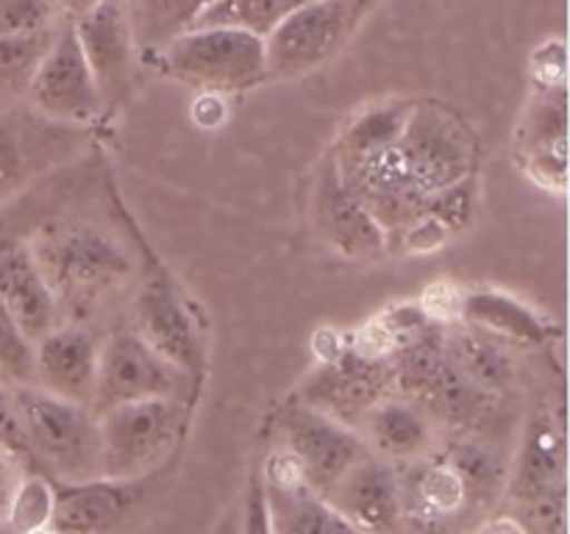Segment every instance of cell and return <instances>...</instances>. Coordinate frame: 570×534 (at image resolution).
Returning <instances> with one entry per match:
<instances>
[{
  "mask_svg": "<svg viewBox=\"0 0 570 534\" xmlns=\"http://www.w3.org/2000/svg\"><path fill=\"white\" fill-rule=\"evenodd\" d=\"M26 445L59 482L98 476V415L37 384H9Z\"/></svg>",
  "mask_w": 570,
  "mask_h": 534,
  "instance_id": "obj_1",
  "label": "cell"
},
{
  "mask_svg": "<svg viewBox=\"0 0 570 534\" xmlns=\"http://www.w3.org/2000/svg\"><path fill=\"white\" fill-rule=\"evenodd\" d=\"M156 65L204 92H243L267 81L265 39L243 28L195 26L173 39Z\"/></svg>",
  "mask_w": 570,
  "mask_h": 534,
  "instance_id": "obj_2",
  "label": "cell"
},
{
  "mask_svg": "<svg viewBox=\"0 0 570 534\" xmlns=\"http://www.w3.org/2000/svg\"><path fill=\"white\" fill-rule=\"evenodd\" d=\"M187 417V400L148 398L98 415V476L142 478L170 448Z\"/></svg>",
  "mask_w": 570,
  "mask_h": 534,
  "instance_id": "obj_3",
  "label": "cell"
},
{
  "mask_svg": "<svg viewBox=\"0 0 570 534\" xmlns=\"http://www.w3.org/2000/svg\"><path fill=\"white\" fill-rule=\"evenodd\" d=\"M382 0H304L265 37L267 81L301 78L343 50Z\"/></svg>",
  "mask_w": 570,
  "mask_h": 534,
  "instance_id": "obj_4",
  "label": "cell"
},
{
  "mask_svg": "<svg viewBox=\"0 0 570 534\" xmlns=\"http://www.w3.org/2000/svg\"><path fill=\"white\" fill-rule=\"evenodd\" d=\"M28 248L56 300L65 298L70 304L100 298L120 284L131 267L126 250L95 226L45 228Z\"/></svg>",
  "mask_w": 570,
  "mask_h": 534,
  "instance_id": "obj_5",
  "label": "cell"
},
{
  "mask_svg": "<svg viewBox=\"0 0 570 534\" xmlns=\"http://www.w3.org/2000/svg\"><path fill=\"white\" fill-rule=\"evenodd\" d=\"M395 145L404 156L410 176L426 195L471 178L476 167V142L471 128L456 111L438 100L410 103Z\"/></svg>",
  "mask_w": 570,
  "mask_h": 534,
  "instance_id": "obj_6",
  "label": "cell"
},
{
  "mask_svg": "<svg viewBox=\"0 0 570 534\" xmlns=\"http://www.w3.org/2000/svg\"><path fill=\"white\" fill-rule=\"evenodd\" d=\"M193 373L181 370L150 348L134 328H122L100 343L92 412L100 415L117 404L148 398L187 400L193 393Z\"/></svg>",
  "mask_w": 570,
  "mask_h": 534,
  "instance_id": "obj_7",
  "label": "cell"
},
{
  "mask_svg": "<svg viewBox=\"0 0 570 534\" xmlns=\"http://www.w3.org/2000/svg\"><path fill=\"white\" fill-rule=\"evenodd\" d=\"M26 95L39 115L53 120L89 122L104 111L106 103L87 65V56L78 44L72 22L61 20Z\"/></svg>",
  "mask_w": 570,
  "mask_h": 534,
  "instance_id": "obj_8",
  "label": "cell"
},
{
  "mask_svg": "<svg viewBox=\"0 0 570 534\" xmlns=\"http://www.w3.org/2000/svg\"><path fill=\"white\" fill-rule=\"evenodd\" d=\"M334 159L343 172V181L371 211L373 220L384 228L390 243L399 239L415 217L423 215L426 192L406 170L399 145L365 156H348V159L334 154Z\"/></svg>",
  "mask_w": 570,
  "mask_h": 534,
  "instance_id": "obj_9",
  "label": "cell"
},
{
  "mask_svg": "<svg viewBox=\"0 0 570 534\" xmlns=\"http://www.w3.org/2000/svg\"><path fill=\"white\" fill-rule=\"evenodd\" d=\"M284 439H287V456L295 462L306 487L315 490L317 495H326V490L371 451L354 426L306 404L287 409Z\"/></svg>",
  "mask_w": 570,
  "mask_h": 534,
  "instance_id": "obj_10",
  "label": "cell"
},
{
  "mask_svg": "<svg viewBox=\"0 0 570 534\" xmlns=\"http://www.w3.org/2000/svg\"><path fill=\"white\" fill-rule=\"evenodd\" d=\"M393 393L390 359H373L345 345L334 359L321 362L301 384V404L321 409L360 432L362 417L373 404Z\"/></svg>",
  "mask_w": 570,
  "mask_h": 534,
  "instance_id": "obj_11",
  "label": "cell"
},
{
  "mask_svg": "<svg viewBox=\"0 0 570 534\" xmlns=\"http://www.w3.org/2000/svg\"><path fill=\"white\" fill-rule=\"evenodd\" d=\"M326 504L362 534H399L404 521L401 478L395 462L367 451L332 487Z\"/></svg>",
  "mask_w": 570,
  "mask_h": 534,
  "instance_id": "obj_12",
  "label": "cell"
},
{
  "mask_svg": "<svg viewBox=\"0 0 570 534\" xmlns=\"http://www.w3.org/2000/svg\"><path fill=\"white\" fill-rule=\"evenodd\" d=\"M100 339L81 323H56L33 343V382L37 387L92 409L98 382Z\"/></svg>",
  "mask_w": 570,
  "mask_h": 534,
  "instance_id": "obj_13",
  "label": "cell"
},
{
  "mask_svg": "<svg viewBox=\"0 0 570 534\" xmlns=\"http://www.w3.org/2000/svg\"><path fill=\"white\" fill-rule=\"evenodd\" d=\"M142 501V478H83L53 487L50 526L59 534H106Z\"/></svg>",
  "mask_w": 570,
  "mask_h": 534,
  "instance_id": "obj_14",
  "label": "cell"
},
{
  "mask_svg": "<svg viewBox=\"0 0 570 534\" xmlns=\"http://www.w3.org/2000/svg\"><path fill=\"white\" fill-rule=\"evenodd\" d=\"M72 28L87 56L89 70L98 81L104 103L122 98L131 83L134 59H137L126 0H100L81 20L72 22Z\"/></svg>",
  "mask_w": 570,
  "mask_h": 534,
  "instance_id": "obj_15",
  "label": "cell"
},
{
  "mask_svg": "<svg viewBox=\"0 0 570 534\" xmlns=\"http://www.w3.org/2000/svg\"><path fill=\"white\" fill-rule=\"evenodd\" d=\"M315 217L323 239L348 259L376 256L390 245L384 228L373 220L371 211L343 181V172H340L334 156L323 167V176L317 181Z\"/></svg>",
  "mask_w": 570,
  "mask_h": 534,
  "instance_id": "obj_16",
  "label": "cell"
},
{
  "mask_svg": "<svg viewBox=\"0 0 570 534\" xmlns=\"http://www.w3.org/2000/svg\"><path fill=\"white\" fill-rule=\"evenodd\" d=\"M134 332L165 359L195 376L200 359L198 332L187 306L165 276L148 278L139 289L134 300Z\"/></svg>",
  "mask_w": 570,
  "mask_h": 534,
  "instance_id": "obj_17",
  "label": "cell"
},
{
  "mask_svg": "<svg viewBox=\"0 0 570 534\" xmlns=\"http://www.w3.org/2000/svg\"><path fill=\"white\" fill-rule=\"evenodd\" d=\"M267 473H271V490L265 493L273 534H362L340 512H334L323 495L306 487L287 454L276 456Z\"/></svg>",
  "mask_w": 570,
  "mask_h": 534,
  "instance_id": "obj_18",
  "label": "cell"
},
{
  "mask_svg": "<svg viewBox=\"0 0 570 534\" xmlns=\"http://www.w3.org/2000/svg\"><path fill=\"white\" fill-rule=\"evenodd\" d=\"M0 304L31 343L50 332L59 317V300L45 281L26 243H11L0 256Z\"/></svg>",
  "mask_w": 570,
  "mask_h": 534,
  "instance_id": "obj_19",
  "label": "cell"
},
{
  "mask_svg": "<svg viewBox=\"0 0 570 534\" xmlns=\"http://www.w3.org/2000/svg\"><path fill=\"white\" fill-rule=\"evenodd\" d=\"M360 434L371 454L390 462H412L432 451L434 421L415 400L404 395H384L362 417Z\"/></svg>",
  "mask_w": 570,
  "mask_h": 534,
  "instance_id": "obj_20",
  "label": "cell"
},
{
  "mask_svg": "<svg viewBox=\"0 0 570 534\" xmlns=\"http://www.w3.org/2000/svg\"><path fill=\"white\" fill-rule=\"evenodd\" d=\"M568 106L566 89H543L523 117L521 145L529 176L543 187H566L568 176Z\"/></svg>",
  "mask_w": 570,
  "mask_h": 534,
  "instance_id": "obj_21",
  "label": "cell"
},
{
  "mask_svg": "<svg viewBox=\"0 0 570 534\" xmlns=\"http://www.w3.org/2000/svg\"><path fill=\"white\" fill-rule=\"evenodd\" d=\"M566 471V437L562 426L554 423L551 412H543L532 421L527 437H523L521 459H518L512 490L518 498L529 501L543 490L557 487Z\"/></svg>",
  "mask_w": 570,
  "mask_h": 534,
  "instance_id": "obj_22",
  "label": "cell"
},
{
  "mask_svg": "<svg viewBox=\"0 0 570 534\" xmlns=\"http://www.w3.org/2000/svg\"><path fill=\"white\" fill-rule=\"evenodd\" d=\"M206 0H126L134 48L145 61L159 59L161 50L195 26Z\"/></svg>",
  "mask_w": 570,
  "mask_h": 534,
  "instance_id": "obj_23",
  "label": "cell"
},
{
  "mask_svg": "<svg viewBox=\"0 0 570 534\" xmlns=\"http://www.w3.org/2000/svg\"><path fill=\"white\" fill-rule=\"evenodd\" d=\"M415 476L401 478V501H404V512L417 510L421 515L440 521V517H451L465 506L468 501V484L460 476L451 462H423L417 465V471H412Z\"/></svg>",
  "mask_w": 570,
  "mask_h": 534,
  "instance_id": "obj_24",
  "label": "cell"
},
{
  "mask_svg": "<svg viewBox=\"0 0 570 534\" xmlns=\"http://www.w3.org/2000/svg\"><path fill=\"white\" fill-rule=\"evenodd\" d=\"M445 356H449L451 365H454L468 382L488 389V393H499L501 387L510 384V356H507L504 348H499L493 339H484L482 334H445Z\"/></svg>",
  "mask_w": 570,
  "mask_h": 534,
  "instance_id": "obj_25",
  "label": "cell"
},
{
  "mask_svg": "<svg viewBox=\"0 0 570 534\" xmlns=\"http://www.w3.org/2000/svg\"><path fill=\"white\" fill-rule=\"evenodd\" d=\"M462 315L476 323L479 328L499 334V337L521 339V343H540L546 337L543 323L501 293L465 295L462 298Z\"/></svg>",
  "mask_w": 570,
  "mask_h": 534,
  "instance_id": "obj_26",
  "label": "cell"
},
{
  "mask_svg": "<svg viewBox=\"0 0 570 534\" xmlns=\"http://www.w3.org/2000/svg\"><path fill=\"white\" fill-rule=\"evenodd\" d=\"M406 111H410L406 103H379L356 115L340 139L337 156L348 159V156H365L395 145L404 128Z\"/></svg>",
  "mask_w": 570,
  "mask_h": 534,
  "instance_id": "obj_27",
  "label": "cell"
},
{
  "mask_svg": "<svg viewBox=\"0 0 570 534\" xmlns=\"http://www.w3.org/2000/svg\"><path fill=\"white\" fill-rule=\"evenodd\" d=\"M304 0H215V3L204 6L195 26L243 28V31L265 39Z\"/></svg>",
  "mask_w": 570,
  "mask_h": 534,
  "instance_id": "obj_28",
  "label": "cell"
},
{
  "mask_svg": "<svg viewBox=\"0 0 570 534\" xmlns=\"http://www.w3.org/2000/svg\"><path fill=\"white\" fill-rule=\"evenodd\" d=\"M59 26L42 28L33 33H11L0 37V95H26L45 50L53 42Z\"/></svg>",
  "mask_w": 570,
  "mask_h": 534,
  "instance_id": "obj_29",
  "label": "cell"
},
{
  "mask_svg": "<svg viewBox=\"0 0 570 534\" xmlns=\"http://www.w3.org/2000/svg\"><path fill=\"white\" fill-rule=\"evenodd\" d=\"M50 512H53V487L42 476H28L11 493L6 517L14 534H31L50 526Z\"/></svg>",
  "mask_w": 570,
  "mask_h": 534,
  "instance_id": "obj_30",
  "label": "cell"
},
{
  "mask_svg": "<svg viewBox=\"0 0 570 534\" xmlns=\"http://www.w3.org/2000/svg\"><path fill=\"white\" fill-rule=\"evenodd\" d=\"M473 209H476V184H473V176L449 184L443 189H434V192L426 195V204H423V211L432 215L449 234L462 231L471 222Z\"/></svg>",
  "mask_w": 570,
  "mask_h": 534,
  "instance_id": "obj_31",
  "label": "cell"
},
{
  "mask_svg": "<svg viewBox=\"0 0 570 534\" xmlns=\"http://www.w3.org/2000/svg\"><path fill=\"white\" fill-rule=\"evenodd\" d=\"M0 378L6 384L33 382V343L0 304Z\"/></svg>",
  "mask_w": 570,
  "mask_h": 534,
  "instance_id": "obj_32",
  "label": "cell"
},
{
  "mask_svg": "<svg viewBox=\"0 0 570 534\" xmlns=\"http://www.w3.org/2000/svg\"><path fill=\"white\" fill-rule=\"evenodd\" d=\"M56 20L59 9L53 0H0V37L42 31Z\"/></svg>",
  "mask_w": 570,
  "mask_h": 534,
  "instance_id": "obj_33",
  "label": "cell"
},
{
  "mask_svg": "<svg viewBox=\"0 0 570 534\" xmlns=\"http://www.w3.org/2000/svg\"><path fill=\"white\" fill-rule=\"evenodd\" d=\"M529 510H532L529 515H532L538 534H566V493H562V484L529 498Z\"/></svg>",
  "mask_w": 570,
  "mask_h": 534,
  "instance_id": "obj_34",
  "label": "cell"
},
{
  "mask_svg": "<svg viewBox=\"0 0 570 534\" xmlns=\"http://www.w3.org/2000/svg\"><path fill=\"white\" fill-rule=\"evenodd\" d=\"M445 239H449V231H445L432 215L423 211L421 217H415V220L406 226V231L401 234L399 243L404 245V248L417 250V254H429V250H438Z\"/></svg>",
  "mask_w": 570,
  "mask_h": 534,
  "instance_id": "obj_35",
  "label": "cell"
},
{
  "mask_svg": "<svg viewBox=\"0 0 570 534\" xmlns=\"http://www.w3.org/2000/svg\"><path fill=\"white\" fill-rule=\"evenodd\" d=\"M20 167H22L20 139H17L14 128L0 117V187L14 181Z\"/></svg>",
  "mask_w": 570,
  "mask_h": 534,
  "instance_id": "obj_36",
  "label": "cell"
},
{
  "mask_svg": "<svg viewBox=\"0 0 570 534\" xmlns=\"http://www.w3.org/2000/svg\"><path fill=\"white\" fill-rule=\"evenodd\" d=\"M245 532H248V534H273L271 510H267V493H265V487H256L254 495H250L248 526H245Z\"/></svg>",
  "mask_w": 570,
  "mask_h": 534,
  "instance_id": "obj_37",
  "label": "cell"
},
{
  "mask_svg": "<svg viewBox=\"0 0 570 534\" xmlns=\"http://www.w3.org/2000/svg\"><path fill=\"white\" fill-rule=\"evenodd\" d=\"M53 3H56V9H59L61 20L76 22V20H81L89 9H95L100 0H53Z\"/></svg>",
  "mask_w": 570,
  "mask_h": 534,
  "instance_id": "obj_38",
  "label": "cell"
},
{
  "mask_svg": "<svg viewBox=\"0 0 570 534\" xmlns=\"http://www.w3.org/2000/svg\"><path fill=\"white\" fill-rule=\"evenodd\" d=\"M476 534H529L527 526L515 517H493V521L484 523Z\"/></svg>",
  "mask_w": 570,
  "mask_h": 534,
  "instance_id": "obj_39",
  "label": "cell"
},
{
  "mask_svg": "<svg viewBox=\"0 0 570 534\" xmlns=\"http://www.w3.org/2000/svg\"><path fill=\"white\" fill-rule=\"evenodd\" d=\"M17 487V478L11 476V465L3 459V454H0V512L6 515V510H9V501H11V493H14Z\"/></svg>",
  "mask_w": 570,
  "mask_h": 534,
  "instance_id": "obj_40",
  "label": "cell"
},
{
  "mask_svg": "<svg viewBox=\"0 0 570 534\" xmlns=\"http://www.w3.org/2000/svg\"><path fill=\"white\" fill-rule=\"evenodd\" d=\"M209 3H215V0H206V6H209Z\"/></svg>",
  "mask_w": 570,
  "mask_h": 534,
  "instance_id": "obj_41",
  "label": "cell"
},
{
  "mask_svg": "<svg viewBox=\"0 0 570 534\" xmlns=\"http://www.w3.org/2000/svg\"><path fill=\"white\" fill-rule=\"evenodd\" d=\"M0 382H3V378H0Z\"/></svg>",
  "mask_w": 570,
  "mask_h": 534,
  "instance_id": "obj_42",
  "label": "cell"
},
{
  "mask_svg": "<svg viewBox=\"0 0 570 534\" xmlns=\"http://www.w3.org/2000/svg\"><path fill=\"white\" fill-rule=\"evenodd\" d=\"M0 451H3V448H0Z\"/></svg>",
  "mask_w": 570,
  "mask_h": 534,
  "instance_id": "obj_43",
  "label": "cell"
}]
</instances>
